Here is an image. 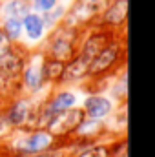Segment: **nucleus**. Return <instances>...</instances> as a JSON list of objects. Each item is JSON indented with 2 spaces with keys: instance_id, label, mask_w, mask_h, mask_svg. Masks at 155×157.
I'll list each match as a JSON object with an SVG mask.
<instances>
[{
  "instance_id": "f257e3e1",
  "label": "nucleus",
  "mask_w": 155,
  "mask_h": 157,
  "mask_svg": "<svg viewBox=\"0 0 155 157\" xmlns=\"http://www.w3.org/2000/svg\"><path fill=\"white\" fill-rule=\"evenodd\" d=\"M78 31L77 28H70L66 24H59L57 28H53V33L47 39V57L60 60V62H68L71 60L77 51H75V42L78 39Z\"/></svg>"
},
{
  "instance_id": "423d86ee",
  "label": "nucleus",
  "mask_w": 155,
  "mask_h": 157,
  "mask_svg": "<svg viewBox=\"0 0 155 157\" xmlns=\"http://www.w3.org/2000/svg\"><path fill=\"white\" fill-rule=\"evenodd\" d=\"M53 143V135L46 130H37L26 137H20L18 141H15V148L20 154H42L44 150H47Z\"/></svg>"
},
{
  "instance_id": "6e6552de",
  "label": "nucleus",
  "mask_w": 155,
  "mask_h": 157,
  "mask_svg": "<svg viewBox=\"0 0 155 157\" xmlns=\"http://www.w3.org/2000/svg\"><path fill=\"white\" fill-rule=\"evenodd\" d=\"M126 15H128V0H124V2L108 0V6H106L104 13L100 15V26L108 28V29H115L124 24Z\"/></svg>"
},
{
  "instance_id": "39448f33",
  "label": "nucleus",
  "mask_w": 155,
  "mask_h": 157,
  "mask_svg": "<svg viewBox=\"0 0 155 157\" xmlns=\"http://www.w3.org/2000/svg\"><path fill=\"white\" fill-rule=\"evenodd\" d=\"M113 39V29H108V28H97L93 33H89V35H86V39L82 42V46H80V49H78V55H82L84 59H88V60H91L102 48H106Z\"/></svg>"
},
{
  "instance_id": "ddd939ff",
  "label": "nucleus",
  "mask_w": 155,
  "mask_h": 157,
  "mask_svg": "<svg viewBox=\"0 0 155 157\" xmlns=\"http://www.w3.org/2000/svg\"><path fill=\"white\" fill-rule=\"evenodd\" d=\"M64 66H66V62H60V60H55V59L46 57L44 62L40 64L44 82H53V84L55 82H60L62 73H64Z\"/></svg>"
},
{
  "instance_id": "a211bd4d",
  "label": "nucleus",
  "mask_w": 155,
  "mask_h": 157,
  "mask_svg": "<svg viewBox=\"0 0 155 157\" xmlns=\"http://www.w3.org/2000/svg\"><path fill=\"white\" fill-rule=\"evenodd\" d=\"M77 157H108V150L104 146H91V148L80 152Z\"/></svg>"
},
{
  "instance_id": "f03ea898",
  "label": "nucleus",
  "mask_w": 155,
  "mask_h": 157,
  "mask_svg": "<svg viewBox=\"0 0 155 157\" xmlns=\"http://www.w3.org/2000/svg\"><path fill=\"white\" fill-rule=\"evenodd\" d=\"M106 6H108V0H75L71 9L66 11L62 24L80 29L82 26H86V24L93 22L97 17H100L104 13Z\"/></svg>"
},
{
  "instance_id": "4468645a",
  "label": "nucleus",
  "mask_w": 155,
  "mask_h": 157,
  "mask_svg": "<svg viewBox=\"0 0 155 157\" xmlns=\"http://www.w3.org/2000/svg\"><path fill=\"white\" fill-rule=\"evenodd\" d=\"M0 31L4 33V37L7 39V42H17L22 37V18H15V17L4 18Z\"/></svg>"
},
{
  "instance_id": "6ab92c4d",
  "label": "nucleus",
  "mask_w": 155,
  "mask_h": 157,
  "mask_svg": "<svg viewBox=\"0 0 155 157\" xmlns=\"http://www.w3.org/2000/svg\"><path fill=\"white\" fill-rule=\"evenodd\" d=\"M9 48H11V42H7V39L4 37V33L0 31V59L9 51Z\"/></svg>"
},
{
  "instance_id": "f3484780",
  "label": "nucleus",
  "mask_w": 155,
  "mask_h": 157,
  "mask_svg": "<svg viewBox=\"0 0 155 157\" xmlns=\"http://www.w3.org/2000/svg\"><path fill=\"white\" fill-rule=\"evenodd\" d=\"M57 6H59V0H31V7L35 9L33 13H39V15H46L53 11Z\"/></svg>"
},
{
  "instance_id": "0eeeda50",
  "label": "nucleus",
  "mask_w": 155,
  "mask_h": 157,
  "mask_svg": "<svg viewBox=\"0 0 155 157\" xmlns=\"http://www.w3.org/2000/svg\"><path fill=\"white\" fill-rule=\"evenodd\" d=\"M112 110H113L112 99L106 97V95H100V93L89 95L84 101V108H82L84 115H88V117L93 119V121H100V119L108 117L112 113Z\"/></svg>"
},
{
  "instance_id": "dca6fc26",
  "label": "nucleus",
  "mask_w": 155,
  "mask_h": 157,
  "mask_svg": "<svg viewBox=\"0 0 155 157\" xmlns=\"http://www.w3.org/2000/svg\"><path fill=\"white\" fill-rule=\"evenodd\" d=\"M17 86H18L17 75H9V73L0 71V97L13 95V91L17 90Z\"/></svg>"
},
{
  "instance_id": "9b49d317",
  "label": "nucleus",
  "mask_w": 155,
  "mask_h": 157,
  "mask_svg": "<svg viewBox=\"0 0 155 157\" xmlns=\"http://www.w3.org/2000/svg\"><path fill=\"white\" fill-rule=\"evenodd\" d=\"M22 31L26 33V37L33 42H39L44 39V31H46V24L44 18L39 13L29 11L28 15L22 17Z\"/></svg>"
},
{
  "instance_id": "f8f14e48",
  "label": "nucleus",
  "mask_w": 155,
  "mask_h": 157,
  "mask_svg": "<svg viewBox=\"0 0 155 157\" xmlns=\"http://www.w3.org/2000/svg\"><path fill=\"white\" fill-rule=\"evenodd\" d=\"M22 77H20V84L29 90V91H37L44 86V78H42V70H40V64L37 62H28L26 66H22L20 70Z\"/></svg>"
},
{
  "instance_id": "9d476101",
  "label": "nucleus",
  "mask_w": 155,
  "mask_h": 157,
  "mask_svg": "<svg viewBox=\"0 0 155 157\" xmlns=\"http://www.w3.org/2000/svg\"><path fill=\"white\" fill-rule=\"evenodd\" d=\"M88 68H89V60L77 53L71 60L66 62L60 82H77V80H82L84 77H88Z\"/></svg>"
},
{
  "instance_id": "7ed1b4c3",
  "label": "nucleus",
  "mask_w": 155,
  "mask_h": 157,
  "mask_svg": "<svg viewBox=\"0 0 155 157\" xmlns=\"http://www.w3.org/2000/svg\"><path fill=\"white\" fill-rule=\"evenodd\" d=\"M122 55V44L119 40H112L106 48H102L91 60H89V68H88V75L95 77V75H104L108 73L112 68H115Z\"/></svg>"
},
{
  "instance_id": "aec40b11",
  "label": "nucleus",
  "mask_w": 155,
  "mask_h": 157,
  "mask_svg": "<svg viewBox=\"0 0 155 157\" xmlns=\"http://www.w3.org/2000/svg\"><path fill=\"white\" fill-rule=\"evenodd\" d=\"M9 128H11V126L7 124V121H6V117H4V115H0V137H2V135H6Z\"/></svg>"
},
{
  "instance_id": "1a4fd4ad",
  "label": "nucleus",
  "mask_w": 155,
  "mask_h": 157,
  "mask_svg": "<svg viewBox=\"0 0 155 157\" xmlns=\"http://www.w3.org/2000/svg\"><path fill=\"white\" fill-rule=\"evenodd\" d=\"M33 112V104L29 99H17L15 102H11V106L6 112V121L9 126H24Z\"/></svg>"
},
{
  "instance_id": "2eb2a0df",
  "label": "nucleus",
  "mask_w": 155,
  "mask_h": 157,
  "mask_svg": "<svg viewBox=\"0 0 155 157\" xmlns=\"http://www.w3.org/2000/svg\"><path fill=\"white\" fill-rule=\"evenodd\" d=\"M6 18L7 17H15V18H22L24 15L29 13V6L26 0H9L6 6H2Z\"/></svg>"
},
{
  "instance_id": "4be33fe9",
  "label": "nucleus",
  "mask_w": 155,
  "mask_h": 157,
  "mask_svg": "<svg viewBox=\"0 0 155 157\" xmlns=\"http://www.w3.org/2000/svg\"><path fill=\"white\" fill-rule=\"evenodd\" d=\"M112 2H124V0H112Z\"/></svg>"
},
{
  "instance_id": "5701e85b",
  "label": "nucleus",
  "mask_w": 155,
  "mask_h": 157,
  "mask_svg": "<svg viewBox=\"0 0 155 157\" xmlns=\"http://www.w3.org/2000/svg\"><path fill=\"white\" fill-rule=\"evenodd\" d=\"M0 11H2V0H0Z\"/></svg>"
},
{
  "instance_id": "412c9836",
  "label": "nucleus",
  "mask_w": 155,
  "mask_h": 157,
  "mask_svg": "<svg viewBox=\"0 0 155 157\" xmlns=\"http://www.w3.org/2000/svg\"><path fill=\"white\" fill-rule=\"evenodd\" d=\"M29 157H57V154H39V155H29Z\"/></svg>"
},
{
  "instance_id": "20e7f679",
  "label": "nucleus",
  "mask_w": 155,
  "mask_h": 157,
  "mask_svg": "<svg viewBox=\"0 0 155 157\" xmlns=\"http://www.w3.org/2000/svg\"><path fill=\"white\" fill-rule=\"evenodd\" d=\"M84 117L86 115H84L82 108H71V110H66L62 113L53 115L46 128L53 137L55 135H66L70 132H75L80 126V122L84 121Z\"/></svg>"
}]
</instances>
